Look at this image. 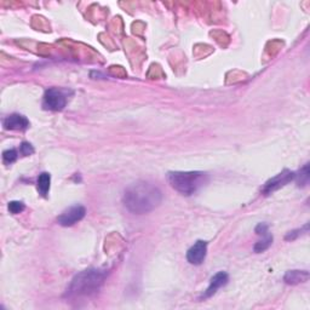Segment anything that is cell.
<instances>
[{"instance_id": "ac0fdd59", "label": "cell", "mask_w": 310, "mask_h": 310, "mask_svg": "<svg viewBox=\"0 0 310 310\" xmlns=\"http://www.w3.org/2000/svg\"><path fill=\"white\" fill-rule=\"evenodd\" d=\"M254 230H256L257 234L262 235V236H263V235H266V234L269 233V227L267 226L266 223H259L258 226L256 227V229H254Z\"/></svg>"}, {"instance_id": "52a82bcc", "label": "cell", "mask_w": 310, "mask_h": 310, "mask_svg": "<svg viewBox=\"0 0 310 310\" xmlns=\"http://www.w3.org/2000/svg\"><path fill=\"white\" fill-rule=\"evenodd\" d=\"M207 243L206 241L198 240L187 252V260L194 266H200L206 258Z\"/></svg>"}, {"instance_id": "7c38bea8", "label": "cell", "mask_w": 310, "mask_h": 310, "mask_svg": "<svg viewBox=\"0 0 310 310\" xmlns=\"http://www.w3.org/2000/svg\"><path fill=\"white\" fill-rule=\"evenodd\" d=\"M309 174H310L309 164H305L301 170H299L298 174H295V179L298 187H305V185L309 183V178H310Z\"/></svg>"}, {"instance_id": "e0dca14e", "label": "cell", "mask_w": 310, "mask_h": 310, "mask_svg": "<svg viewBox=\"0 0 310 310\" xmlns=\"http://www.w3.org/2000/svg\"><path fill=\"white\" fill-rule=\"evenodd\" d=\"M303 230H306L308 231V224H305L304 228L303 229H297V230H292L290 231V233H287V235L285 236L286 240H295L297 239V237L299 236V235H302V231Z\"/></svg>"}, {"instance_id": "9a60e30c", "label": "cell", "mask_w": 310, "mask_h": 310, "mask_svg": "<svg viewBox=\"0 0 310 310\" xmlns=\"http://www.w3.org/2000/svg\"><path fill=\"white\" fill-rule=\"evenodd\" d=\"M16 159H17V152H16L15 149H9V151H5L3 153V161H4V164L6 165L15 162Z\"/></svg>"}, {"instance_id": "6da1fadb", "label": "cell", "mask_w": 310, "mask_h": 310, "mask_svg": "<svg viewBox=\"0 0 310 310\" xmlns=\"http://www.w3.org/2000/svg\"><path fill=\"white\" fill-rule=\"evenodd\" d=\"M161 190L151 182L139 181L130 185L123 197V202L130 212L145 214L152 212L161 204Z\"/></svg>"}, {"instance_id": "8992f818", "label": "cell", "mask_w": 310, "mask_h": 310, "mask_svg": "<svg viewBox=\"0 0 310 310\" xmlns=\"http://www.w3.org/2000/svg\"><path fill=\"white\" fill-rule=\"evenodd\" d=\"M86 214V210L81 205H74L66 211H63L60 216L57 217L58 224L62 227H71L74 224L80 222Z\"/></svg>"}, {"instance_id": "4fadbf2b", "label": "cell", "mask_w": 310, "mask_h": 310, "mask_svg": "<svg viewBox=\"0 0 310 310\" xmlns=\"http://www.w3.org/2000/svg\"><path fill=\"white\" fill-rule=\"evenodd\" d=\"M273 244V235H270L269 233L263 235V239H260L258 243H256V245H254L253 250L254 252L257 253H260V252H264L266 250H268L270 246H272Z\"/></svg>"}, {"instance_id": "5b68a950", "label": "cell", "mask_w": 310, "mask_h": 310, "mask_svg": "<svg viewBox=\"0 0 310 310\" xmlns=\"http://www.w3.org/2000/svg\"><path fill=\"white\" fill-rule=\"evenodd\" d=\"M293 179H295V172L290 171V170H283L282 172H280L275 177L270 178L269 181L266 182V184H264L262 188V193L264 195L273 194L274 192L285 187L287 183H290Z\"/></svg>"}, {"instance_id": "9c48e42d", "label": "cell", "mask_w": 310, "mask_h": 310, "mask_svg": "<svg viewBox=\"0 0 310 310\" xmlns=\"http://www.w3.org/2000/svg\"><path fill=\"white\" fill-rule=\"evenodd\" d=\"M4 127L6 130H19L25 131L29 127L28 119L21 114H11L4 119Z\"/></svg>"}, {"instance_id": "5bb4252c", "label": "cell", "mask_w": 310, "mask_h": 310, "mask_svg": "<svg viewBox=\"0 0 310 310\" xmlns=\"http://www.w3.org/2000/svg\"><path fill=\"white\" fill-rule=\"evenodd\" d=\"M8 208L12 214H18V213H21V212L25 211L26 206L22 201H11V202H9Z\"/></svg>"}, {"instance_id": "7a4b0ae2", "label": "cell", "mask_w": 310, "mask_h": 310, "mask_svg": "<svg viewBox=\"0 0 310 310\" xmlns=\"http://www.w3.org/2000/svg\"><path fill=\"white\" fill-rule=\"evenodd\" d=\"M107 273L101 269H86L77 274L67 287V296L70 298L77 297H90L99 292L103 285Z\"/></svg>"}, {"instance_id": "277c9868", "label": "cell", "mask_w": 310, "mask_h": 310, "mask_svg": "<svg viewBox=\"0 0 310 310\" xmlns=\"http://www.w3.org/2000/svg\"><path fill=\"white\" fill-rule=\"evenodd\" d=\"M67 104V97L63 91L52 87L45 91L44 99H42V107L45 109L52 110V112H61L64 109Z\"/></svg>"}, {"instance_id": "8fae6325", "label": "cell", "mask_w": 310, "mask_h": 310, "mask_svg": "<svg viewBox=\"0 0 310 310\" xmlns=\"http://www.w3.org/2000/svg\"><path fill=\"white\" fill-rule=\"evenodd\" d=\"M51 176L47 172H42L38 177V190L42 197H46L49 190H50Z\"/></svg>"}, {"instance_id": "3957f363", "label": "cell", "mask_w": 310, "mask_h": 310, "mask_svg": "<svg viewBox=\"0 0 310 310\" xmlns=\"http://www.w3.org/2000/svg\"><path fill=\"white\" fill-rule=\"evenodd\" d=\"M171 187L183 195H193L207 183L208 176L202 171H171L168 174Z\"/></svg>"}, {"instance_id": "ba28073f", "label": "cell", "mask_w": 310, "mask_h": 310, "mask_svg": "<svg viewBox=\"0 0 310 310\" xmlns=\"http://www.w3.org/2000/svg\"><path fill=\"white\" fill-rule=\"evenodd\" d=\"M229 281V275L226 272H220L216 275H213L210 280V285L206 289V291L202 293L200 299H207L216 293L221 287L226 286Z\"/></svg>"}, {"instance_id": "2e32d148", "label": "cell", "mask_w": 310, "mask_h": 310, "mask_svg": "<svg viewBox=\"0 0 310 310\" xmlns=\"http://www.w3.org/2000/svg\"><path fill=\"white\" fill-rule=\"evenodd\" d=\"M19 153H21V154L23 156L32 155L34 153L33 146H32L31 143H28V142H23L21 145V147H19Z\"/></svg>"}, {"instance_id": "30bf717a", "label": "cell", "mask_w": 310, "mask_h": 310, "mask_svg": "<svg viewBox=\"0 0 310 310\" xmlns=\"http://www.w3.org/2000/svg\"><path fill=\"white\" fill-rule=\"evenodd\" d=\"M308 279L309 273L306 270H290L283 276V280L287 285H297V283L305 282Z\"/></svg>"}]
</instances>
